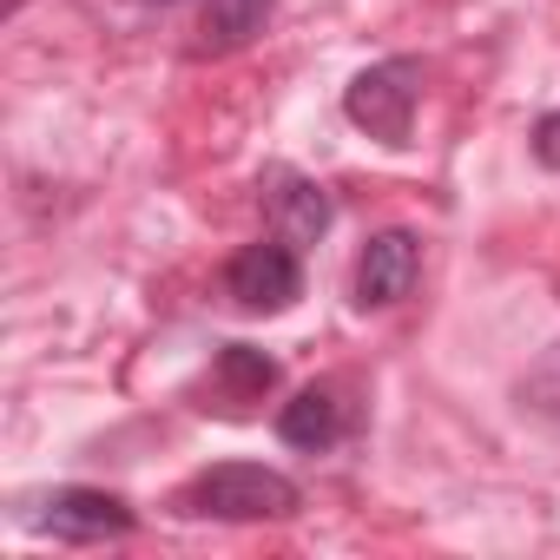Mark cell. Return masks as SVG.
Returning a JSON list of instances; mask_svg holds the SVG:
<instances>
[{"mask_svg":"<svg viewBox=\"0 0 560 560\" xmlns=\"http://www.w3.org/2000/svg\"><path fill=\"white\" fill-rule=\"evenodd\" d=\"M298 501H304L298 481L264 462H218L178 494L185 514H211V521H284L298 514Z\"/></svg>","mask_w":560,"mask_h":560,"instance_id":"obj_1","label":"cell"},{"mask_svg":"<svg viewBox=\"0 0 560 560\" xmlns=\"http://www.w3.org/2000/svg\"><path fill=\"white\" fill-rule=\"evenodd\" d=\"M416 100H422V60H376L343 86V113L357 132L383 139V145H409L416 126Z\"/></svg>","mask_w":560,"mask_h":560,"instance_id":"obj_2","label":"cell"},{"mask_svg":"<svg viewBox=\"0 0 560 560\" xmlns=\"http://www.w3.org/2000/svg\"><path fill=\"white\" fill-rule=\"evenodd\" d=\"M224 291L237 298V311H257V317H277L304 298V264H298V244L291 237H264V244H244L231 264H224Z\"/></svg>","mask_w":560,"mask_h":560,"instance_id":"obj_3","label":"cell"},{"mask_svg":"<svg viewBox=\"0 0 560 560\" xmlns=\"http://www.w3.org/2000/svg\"><path fill=\"white\" fill-rule=\"evenodd\" d=\"M416 270H422V244L416 231H376L357 257V311H389L416 291Z\"/></svg>","mask_w":560,"mask_h":560,"instance_id":"obj_4","label":"cell"},{"mask_svg":"<svg viewBox=\"0 0 560 560\" xmlns=\"http://www.w3.org/2000/svg\"><path fill=\"white\" fill-rule=\"evenodd\" d=\"M40 527L60 540H119L132 534V508L106 488H54L40 501Z\"/></svg>","mask_w":560,"mask_h":560,"instance_id":"obj_5","label":"cell"},{"mask_svg":"<svg viewBox=\"0 0 560 560\" xmlns=\"http://www.w3.org/2000/svg\"><path fill=\"white\" fill-rule=\"evenodd\" d=\"M264 198H270V218H277V237L291 244H317L330 231V191L291 165H270L264 172Z\"/></svg>","mask_w":560,"mask_h":560,"instance_id":"obj_6","label":"cell"},{"mask_svg":"<svg viewBox=\"0 0 560 560\" xmlns=\"http://www.w3.org/2000/svg\"><path fill=\"white\" fill-rule=\"evenodd\" d=\"M277 435H284L291 448H330V442L343 435V402H337V389H330V383L298 389V396L284 402V416H277Z\"/></svg>","mask_w":560,"mask_h":560,"instance_id":"obj_7","label":"cell"},{"mask_svg":"<svg viewBox=\"0 0 560 560\" xmlns=\"http://www.w3.org/2000/svg\"><path fill=\"white\" fill-rule=\"evenodd\" d=\"M218 383H224L231 396H264V389L277 383V363H270L264 350H250V343H224V350H218Z\"/></svg>","mask_w":560,"mask_h":560,"instance_id":"obj_8","label":"cell"},{"mask_svg":"<svg viewBox=\"0 0 560 560\" xmlns=\"http://www.w3.org/2000/svg\"><path fill=\"white\" fill-rule=\"evenodd\" d=\"M270 14V0H205V34L218 47H244Z\"/></svg>","mask_w":560,"mask_h":560,"instance_id":"obj_9","label":"cell"},{"mask_svg":"<svg viewBox=\"0 0 560 560\" xmlns=\"http://www.w3.org/2000/svg\"><path fill=\"white\" fill-rule=\"evenodd\" d=\"M534 159H540L547 172H560V113H547V119L534 126Z\"/></svg>","mask_w":560,"mask_h":560,"instance_id":"obj_10","label":"cell"},{"mask_svg":"<svg viewBox=\"0 0 560 560\" xmlns=\"http://www.w3.org/2000/svg\"><path fill=\"white\" fill-rule=\"evenodd\" d=\"M534 376H560V343H553V350H547V357L534 363ZM534 409H560V389H547V396H540Z\"/></svg>","mask_w":560,"mask_h":560,"instance_id":"obj_11","label":"cell"},{"mask_svg":"<svg viewBox=\"0 0 560 560\" xmlns=\"http://www.w3.org/2000/svg\"><path fill=\"white\" fill-rule=\"evenodd\" d=\"M159 8H172V0H159Z\"/></svg>","mask_w":560,"mask_h":560,"instance_id":"obj_12","label":"cell"}]
</instances>
